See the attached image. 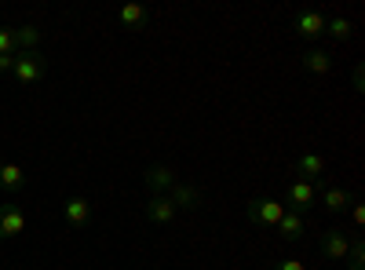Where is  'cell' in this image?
Masks as SVG:
<instances>
[{
    "instance_id": "obj_5",
    "label": "cell",
    "mask_w": 365,
    "mask_h": 270,
    "mask_svg": "<svg viewBox=\"0 0 365 270\" xmlns=\"http://www.w3.org/2000/svg\"><path fill=\"white\" fill-rule=\"evenodd\" d=\"M143 183H146L150 197H154V194H168V190L179 183V175H175L172 165H150L146 175H143Z\"/></svg>"
},
{
    "instance_id": "obj_18",
    "label": "cell",
    "mask_w": 365,
    "mask_h": 270,
    "mask_svg": "<svg viewBox=\"0 0 365 270\" xmlns=\"http://www.w3.org/2000/svg\"><path fill=\"white\" fill-rule=\"evenodd\" d=\"M325 33H329L332 41H347V37H351V19H344V15L325 19Z\"/></svg>"
},
{
    "instance_id": "obj_12",
    "label": "cell",
    "mask_w": 365,
    "mask_h": 270,
    "mask_svg": "<svg viewBox=\"0 0 365 270\" xmlns=\"http://www.w3.org/2000/svg\"><path fill=\"white\" fill-rule=\"evenodd\" d=\"M292 172H296V179H307V183H322V175H325V157H322V154H299Z\"/></svg>"
},
{
    "instance_id": "obj_9",
    "label": "cell",
    "mask_w": 365,
    "mask_h": 270,
    "mask_svg": "<svg viewBox=\"0 0 365 270\" xmlns=\"http://www.w3.org/2000/svg\"><path fill=\"white\" fill-rule=\"evenodd\" d=\"M143 212H146V219H150V223H158V227H168V223L179 216L168 194H154V197H150V201L143 204Z\"/></svg>"
},
{
    "instance_id": "obj_4",
    "label": "cell",
    "mask_w": 365,
    "mask_h": 270,
    "mask_svg": "<svg viewBox=\"0 0 365 270\" xmlns=\"http://www.w3.org/2000/svg\"><path fill=\"white\" fill-rule=\"evenodd\" d=\"M292 29H296L303 41L314 44L318 37H325V15H322V11H311V8H307V11H296V15H292Z\"/></svg>"
},
{
    "instance_id": "obj_7",
    "label": "cell",
    "mask_w": 365,
    "mask_h": 270,
    "mask_svg": "<svg viewBox=\"0 0 365 270\" xmlns=\"http://www.w3.org/2000/svg\"><path fill=\"white\" fill-rule=\"evenodd\" d=\"M22 230H26L22 204H0V245L11 242V237H19Z\"/></svg>"
},
{
    "instance_id": "obj_13",
    "label": "cell",
    "mask_w": 365,
    "mask_h": 270,
    "mask_svg": "<svg viewBox=\"0 0 365 270\" xmlns=\"http://www.w3.org/2000/svg\"><path fill=\"white\" fill-rule=\"evenodd\" d=\"M351 201H354V194H347L344 187H332V183H329V187L322 190V204H325L329 216H344L347 208H351Z\"/></svg>"
},
{
    "instance_id": "obj_14",
    "label": "cell",
    "mask_w": 365,
    "mask_h": 270,
    "mask_svg": "<svg viewBox=\"0 0 365 270\" xmlns=\"http://www.w3.org/2000/svg\"><path fill=\"white\" fill-rule=\"evenodd\" d=\"M22 187H26V172H22V165L4 161V168H0V190H4L8 197H15V194H22Z\"/></svg>"
},
{
    "instance_id": "obj_8",
    "label": "cell",
    "mask_w": 365,
    "mask_h": 270,
    "mask_svg": "<svg viewBox=\"0 0 365 270\" xmlns=\"http://www.w3.org/2000/svg\"><path fill=\"white\" fill-rule=\"evenodd\" d=\"M168 197H172V204H175V212H197L201 201H205L201 187H194V183H175V187L168 190Z\"/></svg>"
},
{
    "instance_id": "obj_15",
    "label": "cell",
    "mask_w": 365,
    "mask_h": 270,
    "mask_svg": "<svg viewBox=\"0 0 365 270\" xmlns=\"http://www.w3.org/2000/svg\"><path fill=\"white\" fill-rule=\"evenodd\" d=\"M274 230H278L285 242H299V237L307 234V223H303L299 212H289V208H285V216L278 219V227H274Z\"/></svg>"
},
{
    "instance_id": "obj_16",
    "label": "cell",
    "mask_w": 365,
    "mask_h": 270,
    "mask_svg": "<svg viewBox=\"0 0 365 270\" xmlns=\"http://www.w3.org/2000/svg\"><path fill=\"white\" fill-rule=\"evenodd\" d=\"M117 19H120V29H146V22H150V11H146L143 4H125Z\"/></svg>"
},
{
    "instance_id": "obj_20",
    "label": "cell",
    "mask_w": 365,
    "mask_h": 270,
    "mask_svg": "<svg viewBox=\"0 0 365 270\" xmlns=\"http://www.w3.org/2000/svg\"><path fill=\"white\" fill-rule=\"evenodd\" d=\"M0 55H19V44H15V26H0Z\"/></svg>"
},
{
    "instance_id": "obj_3",
    "label": "cell",
    "mask_w": 365,
    "mask_h": 270,
    "mask_svg": "<svg viewBox=\"0 0 365 270\" xmlns=\"http://www.w3.org/2000/svg\"><path fill=\"white\" fill-rule=\"evenodd\" d=\"M314 201H318V183H307V179H292L289 183V201H285V208L289 212H311L314 208Z\"/></svg>"
},
{
    "instance_id": "obj_24",
    "label": "cell",
    "mask_w": 365,
    "mask_h": 270,
    "mask_svg": "<svg viewBox=\"0 0 365 270\" xmlns=\"http://www.w3.org/2000/svg\"><path fill=\"white\" fill-rule=\"evenodd\" d=\"M15 70V55H0V73H11Z\"/></svg>"
},
{
    "instance_id": "obj_17",
    "label": "cell",
    "mask_w": 365,
    "mask_h": 270,
    "mask_svg": "<svg viewBox=\"0 0 365 270\" xmlns=\"http://www.w3.org/2000/svg\"><path fill=\"white\" fill-rule=\"evenodd\" d=\"M41 29L37 26H15V44L19 51H41Z\"/></svg>"
},
{
    "instance_id": "obj_2",
    "label": "cell",
    "mask_w": 365,
    "mask_h": 270,
    "mask_svg": "<svg viewBox=\"0 0 365 270\" xmlns=\"http://www.w3.org/2000/svg\"><path fill=\"white\" fill-rule=\"evenodd\" d=\"M245 216H249V223H256L263 230H274V227H278V219L285 216V204L274 201V197H252L245 204Z\"/></svg>"
},
{
    "instance_id": "obj_21",
    "label": "cell",
    "mask_w": 365,
    "mask_h": 270,
    "mask_svg": "<svg viewBox=\"0 0 365 270\" xmlns=\"http://www.w3.org/2000/svg\"><path fill=\"white\" fill-rule=\"evenodd\" d=\"M351 219H354V230H361V223H365V204L354 197L351 201Z\"/></svg>"
},
{
    "instance_id": "obj_22",
    "label": "cell",
    "mask_w": 365,
    "mask_h": 270,
    "mask_svg": "<svg viewBox=\"0 0 365 270\" xmlns=\"http://www.w3.org/2000/svg\"><path fill=\"white\" fill-rule=\"evenodd\" d=\"M351 88H354V92H365V73H361V66L351 70Z\"/></svg>"
},
{
    "instance_id": "obj_23",
    "label": "cell",
    "mask_w": 365,
    "mask_h": 270,
    "mask_svg": "<svg viewBox=\"0 0 365 270\" xmlns=\"http://www.w3.org/2000/svg\"><path fill=\"white\" fill-rule=\"evenodd\" d=\"M270 270H307V266H303L299 259H278V263H274Z\"/></svg>"
},
{
    "instance_id": "obj_11",
    "label": "cell",
    "mask_w": 365,
    "mask_h": 270,
    "mask_svg": "<svg viewBox=\"0 0 365 270\" xmlns=\"http://www.w3.org/2000/svg\"><path fill=\"white\" fill-rule=\"evenodd\" d=\"M299 66L307 70L311 77H329L332 73V55L325 48H307V51L299 55Z\"/></svg>"
},
{
    "instance_id": "obj_19",
    "label": "cell",
    "mask_w": 365,
    "mask_h": 270,
    "mask_svg": "<svg viewBox=\"0 0 365 270\" xmlns=\"http://www.w3.org/2000/svg\"><path fill=\"white\" fill-rule=\"evenodd\" d=\"M347 270H365V242H361V234L351 237V252H347Z\"/></svg>"
},
{
    "instance_id": "obj_10",
    "label": "cell",
    "mask_w": 365,
    "mask_h": 270,
    "mask_svg": "<svg viewBox=\"0 0 365 270\" xmlns=\"http://www.w3.org/2000/svg\"><path fill=\"white\" fill-rule=\"evenodd\" d=\"M63 219H66L73 230L88 227V223H91V201H88V197H81V194L66 197V201H63Z\"/></svg>"
},
{
    "instance_id": "obj_1",
    "label": "cell",
    "mask_w": 365,
    "mask_h": 270,
    "mask_svg": "<svg viewBox=\"0 0 365 270\" xmlns=\"http://www.w3.org/2000/svg\"><path fill=\"white\" fill-rule=\"evenodd\" d=\"M11 77H15L19 84H41V81L48 77V58H44L41 51H19Z\"/></svg>"
},
{
    "instance_id": "obj_25",
    "label": "cell",
    "mask_w": 365,
    "mask_h": 270,
    "mask_svg": "<svg viewBox=\"0 0 365 270\" xmlns=\"http://www.w3.org/2000/svg\"><path fill=\"white\" fill-rule=\"evenodd\" d=\"M0 168H4V157H0Z\"/></svg>"
},
{
    "instance_id": "obj_6",
    "label": "cell",
    "mask_w": 365,
    "mask_h": 270,
    "mask_svg": "<svg viewBox=\"0 0 365 270\" xmlns=\"http://www.w3.org/2000/svg\"><path fill=\"white\" fill-rule=\"evenodd\" d=\"M322 256L329 259V263H344L347 259V252H351V237L344 234V230H336V227H332V230H325L322 234Z\"/></svg>"
}]
</instances>
